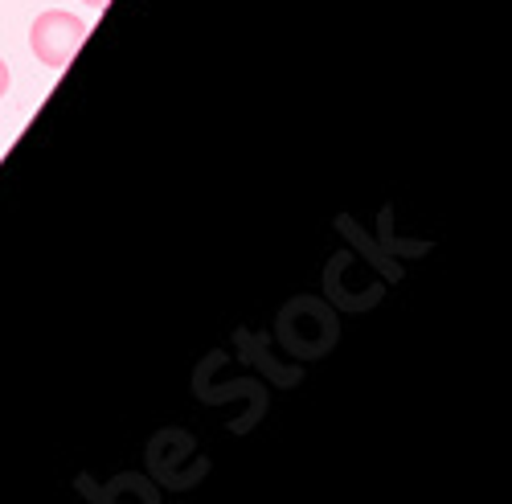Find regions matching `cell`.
<instances>
[{"label":"cell","mask_w":512,"mask_h":504,"mask_svg":"<svg viewBox=\"0 0 512 504\" xmlns=\"http://www.w3.org/2000/svg\"><path fill=\"white\" fill-rule=\"evenodd\" d=\"M87 33H91V25L82 17H74L70 9H46V13H37L33 25H29V50L41 66L66 70L70 58L82 50Z\"/></svg>","instance_id":"6da1fadb"},{"label":"cell","mask_w":512,"mask_h":504,"mask_svg":"<svg viewBox=\"0 0 512 504\" xmlns=\"http://www.w3.org/2000/svg\"><path fill=\"white\" fill-rule=\"evenodd\" d=\"M82 5H91V9H107L111 0H82Z\"/></svg>","instance_id":"3957f363"},{"label":"cell","mask_w":512,"mask_h":504,"mask_svg":"<svg viewBox=\"0 0 512 504\" xmlns=\"http://www.w3.org/2000/svg\"><path fill=\"white\" fill-rule=\"evenodd\" d=\"M5 91H9V66H5V58H0V99H5Z\"/></svg>","instance_id":"7a4b0ae2"}]
</instances>
